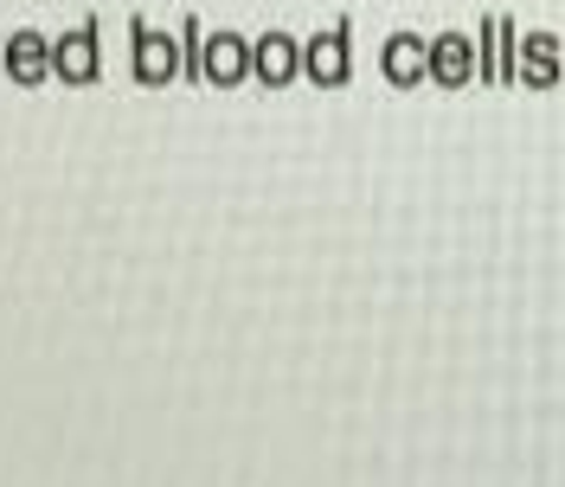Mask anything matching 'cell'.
<instances>
[{
  "label": "cell",
  "mask_w": 565,
  "mask_h": 487,
  "mask_svg": "<svg viewBox=\"0 0 565 487\" xmlns=\"http://www.w3.org/2000/svg\"><path fill=\"white\" fill-rule=\"evenodd\" d=\"M250 77H264V84H289V77H296V45H289L282 33L257 39V45H250Z\"/></svg>",
  "instance_id": "1"
},
{
  "label": "cell",
  "mask_w": 565,
  "mask_h": 487,
  "mask_svg": "<svg viewBox=\"0 0 565 487\" xmlns=\"http://www.w3.org/2000/svg\"><path fill=\"white\" fill-rule=\"evenodd\" d=\"M309 71H316V84H341L348 77V45H341V33H328L309 45Z\"/></svg>",
  "instance_id": "2"
},
{
  "label": "cell",
  "mask_w": 565,
  "mask_h": 487,
  "mask_svg": "<svg viewBox=\"0 0 565 487\" xmlns=\"http://www.w3.org/2000/svg\"><path fill=\"white\" fill-rule=\"evenodd\" d=\"M206 71H212V84H238V77H245V45H238V39H212Z\"/></svg>",
  "instance_id": "3"
},
{
  "label": "cell",
  "mask_w": 565,
  "mask_h": 487,
  "mask_svg": "<svg viewBox=\"0 0 565 487\" xmlns=\"http://www.w3.org/2000/svg\"><path fill=\"white\" fill-rule=\"evenodd\" d=\"M141 71H148V84H161L174 71V52H161V39H141Z\"/></svg>",
  "instance_id": "4"
}]
</instances>
